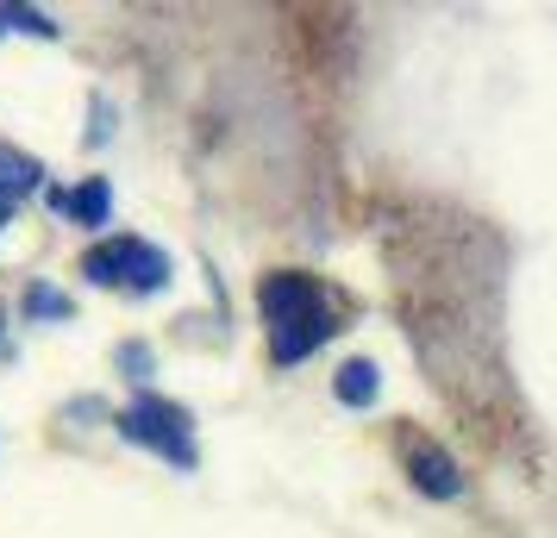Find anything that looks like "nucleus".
I'll return each instance as SVG.
<instances>
[{
	"instance_id": "nucleus-2",
	"label": "nucleus",
	"mask_w": 557,
	"mask_h": 538,
	"mask_svg": "<svg viewBox=\"0 0 557 538\" xmlns=\"http://www.w3.org/2000/svg\"><path fill=\"white\" fill-rule=\"evenodd\" d=\"M82 276L95 288H132V295H157V288H170V257L145 245V238H101V245H88L82 251Z\"/></svg>"
},
{
	"instance_id": "nucleus-9",
	"label": "nucleus",
	"mask_w": 557,
	"mask_h": 538,
	"mask_svg": "<svg viewBox=\"0 0 557 538\" xmlns=\"http://www.w3.org/2000/svg\"><path fill=\"white\" fill-rule=\"evenodd\" d=\"M0 32H32V38H57L51 13H38V7H0Z\"/></svg>"
},
{
	"instance_id": "nucleus-4",
	"label": "nucleus",
	"mask_w": 557,
	"mask_h": 538,
	"mask_svg": "<svg viewBox=\"0 0 557 538\" xmlns=\"http://www.w3.org/2000/svg\"><path fill=\"white\" fill-rule=\"evenodd\" d=\"M401 458H407V476H413L420 495H432V501H457V495H463V470H457L451 451H438L432 438L401 433Z\"/></svg>"
},
{
	"instance_id": "nucleus-6",
	"label": "nucleus",
	"mask_w": 557,
	"mask_h": 538,
	"mask_svg": "<svg viewBox=\"0 0 557 538\" xmlns=\"http://www.w3.org/2000/svg\"><path fill=\"white\" fill-rule=\"evenodd\" d=\"M45 188V163L32 151H13V145H0V207L26 201V195H38Z\"/></svg>"
},
{
	"instance_id": "nucleus-1",
	"label": "nucleus",
	"mask_w": 557,
	"mask_h": 538,
	"mask_svg": "<svg viewBox=\"0 0 557 538\" xmlns=\"http://www.w3.org/2000/svg\"><path fill=\"white\" fill-rule=\"evenodd\" d=\"M257 308H263V333H270V358L288 370V363L313 358L332 333H338V320H332V301L326 288L301 276V270H276V276H263L257 288Z\"/></svg>"
},
{
	"instance_id": "nucleus-5",
	"label": "nucleus",
	"mask_w": 557,
	"mask_h": 538,
	"mask_svg": "<svg viewBox=\"0 0 557 538\" xmlns=\"http://www.w3.org/2000/svg\"><path fill=\"white\" fill-rule=\"evenodd\" d=\"M51 207L63 213V220H76V226L101 232L107 220H113V182H107V176H88L82 188H51Z\"/></svg>"
},
{
	"instance_id": "nucleus-10",
	"label": "nucleus",
	"mask_w": 557,
	"mask_h": 538,
	"mask_svg": "<svg viewBox=\"0 0 557 538\" xmlns=\"http://www.w3.org/2000/svg\"><path fill=\"white\" fill-rule=\"evenodd\" d=\"M7 213H13V207H0V226H7Z\"/></svg>"
},
{
	"instance_id": "nucleus-3",
	"label": "nucleus",
	"mask_w": 557,
	"mask_h": 538,
	"mask_svg": "<svg viewBox=\"0 0 557 538\" xmlns=\"http://www.w3.org/2000/svg\"><path fill=\"white\" fill-rule=\"evenodd\" d=\"M120 438L157 451V458L176 463V470H195V420H188V408L163 401V395H151V388L120 413Z\"/></svg>"
},
{
	"instance_id": "nucleus-7",
	"label": "nucleus",
	"mask_w": 557,
	"mask_h": 538,
	"mask_svg": "<svg viewBox=\"0 0 557 538\" xmlns=\"http://www.w3.org/2000/svg\"><path fill=\"white\" fill-rule=\"evenodd\" d=\"M376 388H382L376 363H370V358H351L345 370H338V383H332V395H338L345 408H370V401H376Z\"/></svg>"
},
{
	"instance_id": "nucleus-8",
	"label": "nucleus",
	"mask_w": 557,
	"mask_h": 538,
	"mask_svg": "<svg viewBox=\"0 0 557 538\" xmlns=\"http://www.w3.org/2000/svg\"><path fill=\"white\" fill-rule=\"evenodd\" d=\"M26 313L32 320H70L76 308H70V295H57L51 283H32L26 288Z\"/></svg>"
}]
</instances>
